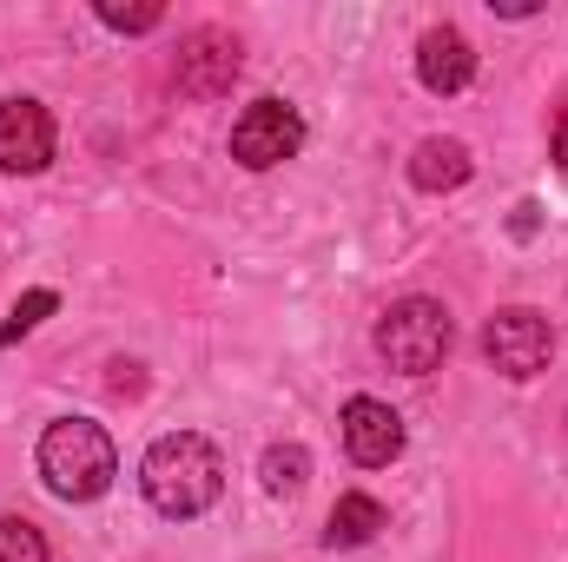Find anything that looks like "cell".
Instances as JSON below:
<instances>
[{
    "label": "cell",
    "instance_id": "1",
    "mask_svg": "<svg viewBox=\"0 0 568 562\" xmlns=\"http://www.w3.org/2000/svg\"><path fill=\"white\" fill-rule=\"evenodd\" d=\"M140 490H145V503H152L159 516L185 523V516H205V510L219 503L225 463H219V450H212L199 430H172V436H159V443L145 450Z\"/></svg>",
    "mask_w": 568,
    "mask_h": 562
},
{
    "label": "cell",
    "instance_id": "2",
    "mask_svg": "<svg viewBox=\"0 0 568 562\" xmlns=\"http://www.w3.org/2000/svg\"><path fill=\"white\" fill-rule=\"evenodd\" d=\"M113 476H120L113 436L93 418L47 423V436H40V483H47L60 503H93V496L113 490Z\"/></svg>",
    "mask_w": 568,
    "mask_h": 562
},
{
    "label": "cell",
    "instance_id": "3",
    "mask_svg": "<svg viewBox=\"0 0 568 562\" xmlns=\"http://www.w3.org/2000/svg\"><path fill=\"white\" fill-rule=\"evenodd\" d=\"M456 344V324L436 298H397L384 318H377V358L404 378H429Z\"/></svg>",
    "mask_w": 568,
    "mask_h": 562
},
{
    "label": "cell",
    "instance_id": "4",
    "mask_svg": "<svg viewBox=\"0 0 568 562\" xmlns=\"http://www.w3.org/2000/svg\"><path fill=\"white\" fill-rule=\"evenodd\" d=\"M549 351H556V331H549V318L536 304H509V311H496L483 324V358L503 378H516V384L536 378V371H549Z\"/></svg>",
    "mask_w": 568,
    "mask_h": 562
},
{
    "label": "cell",
    "instance_id": "5",
    "mask_svg": "<svg viewBox=\"0 0 568 562\" xmlns=\"http://www.w3.org/2000/svg\"><path fill=\"white\" fill-rule=\"evenodd\" d=\"M297 145H304V120L284 100H252L232 127V159L245 172H272L284 159H297Z\"/></svg>",
    "mask_w": 568,
    "mask_h": 562
},
{
    "label": "cell",
    "instance_id": "6",
    "mask_svg": "<svg viewBox=\"0 0 568 562\" xmlns=\"http://www.w3.org/2000/svg\"><path fill=\"white\" fill-rule=\"evenodd\" d=\"M232 80H239V33H225V27H192V33L179 40L172 87H179L185 100H219V93H232Z\"/></svg>",
    "mask_w": 568,
    "mask_h": 562
},
{
    "label": "cell",
    "instance_id": "7",
    "mask_svg": "<svg viewBox=\"0 0 568 562\" xmlns=\"http://www.w3.org/2000/svg\"><path fill=\"white\" fill-rule=\"evenodd\" d=\"M53 113L40 100H0V172H47Z\"/></svg>",
    "mask_w": 568,
    "mask_h": 562
},
{
    "label": "cell",
    "instance_id": "8",
    "mask_svg": "<svg viewBox=\"0 0 568 562\" xmlns=\"http://www.w3.org/2000/svg\"><path fill=\"white\" fill-rule=\"evenodd\" d=\"M337 423H344V450H351V463L384 470V463L404 456V418H397L390 404H377V398H351Z\"/></svg>",
    "mask_w": 568,
    "mask_h": 562
},
{
    "label": "cell",
    "instance_id": "9",
    "mask_svg": "<svg viewBox=\"0 0 568 562\" xmlns=\"http://www.w3.org/2000/svg\"><path fill=\"white\" fill-rule=\"evenodd\" d=\"M417 80L429 93H463L476 80V47H469L463 27H429L417 40Z\"/></svg>",
    "mask_w": 568,
    "mask_h": 562
},
{
    "label": "cell",
    "instance_id": "10",
    "mask_svg": "<svg viewBox=\"0 0 568 562\" xmlns=\"http://www.w3.org/2000/svg\"><path fill=\"white\" fill-rule=\"evenodd\" d=\"M469 145L463 140H424L410 152V185L417 192H456V185H469Z\"/></svg>",
    "mask_w": 568,
    "mask_h": 562
},
{
    "label": "cell",
    "instance_id": "11",
    "mask_svg": "<svg viewBox=\"0 0 568 562\" xmlns=\"http://www.w3.org/2000/svg\"><path fill=\"white\" fill-rule=\"evenodd\" d=\"M384 523H390L384 503L364 496V490H351V496H337V510H331V523H324V543H331V550H364Z\"/></svg>",
    "mask_w": 568,
    "mask_h": 562
},
{
    "label": "cell",
    "instance_id": "12",
    "mask_svg": "<svg viewBox=\"0 0 568 562\" xmlns=\"http://www.w3.org/2000/svg\"><path fill=\"white\" fill-rule=\"evenodd\" d=\"M258 476H265L272 496H297V490L311 483V450H304V443H272L265 463H258Z\"/></svg>",
    "mask_w": 568,
    "mask_h": 562
},
{
    "label": "cell",
    "instance_id": "13",
    "mask_svg": "<svg viewBox=\"0 0 568 562\" xmlns=\"http://www.w3.org/2000/svg\"><path fill=\"white\" fill-rule=\"evenodd\" d=\"M53 311H60V291H47V284H40V291H27V298L7 311V324H0V344H20V338H27L40 318H53Z\"/></svg>",
    "mask_w": 568,
    "mask_h": 562
},
{
    "label": "cell",
    "instance_id": "14",
    "mask_svg": "<svg viewBox=\"0 0 568 562\" xmlns=\"http://www.w3.org/2000/svg\"><path fill=\"white\" fill-rule=\"evenodd\" d=\"M0 562H53V556H47V536L27 516H0Z\"/></svg>",
    "mask_w": 568,
    "mask_h": 562
},
{
    "label": "cell",
    "instance_id": "15",
    "mask_svg": "<svg viewBox=\"0 0 568 562\" xmlns=\"http://www.w3.org/2000/svg\"><path fill=\"white\" fill-rule=\"evenodd\" d=\"M93 13H100V20H106L113 33H152V27L165 20V7H159V0H145V7H120V0H100Z\"/></svg>",
    "mask_w": 568,
    "mask_h": 562
},
{
    "label": "cell",
    "instance_id": "16",
    "mask_svg": "<svg viewBox=\"0 0 568 562\" xmlns=\"http://www.w3.org/2000/svg\"><path fill=\"white\" fill-rule=\"evenodd\" d=\"M549 152H556V165L568 172V107L556 113V133H549Z\"/></svg>",
    "mask_w": 568,
    "mask_h": 562
},
{
    "label": "cell",
    "instance_id": "17",
    "mask_svg": "<svg viewBox=\"0 0 568 562\" xmlns=\"http://www.w3.org/2000/svg\"><path fill=\"white\" fill-rule=\"evenodd\" d=\"M489 7H496L503 20H529V13H536V0H489Z\"/></svg>",
    "mask_w": 568,
    "mask_h": 562
}]
</instances>
